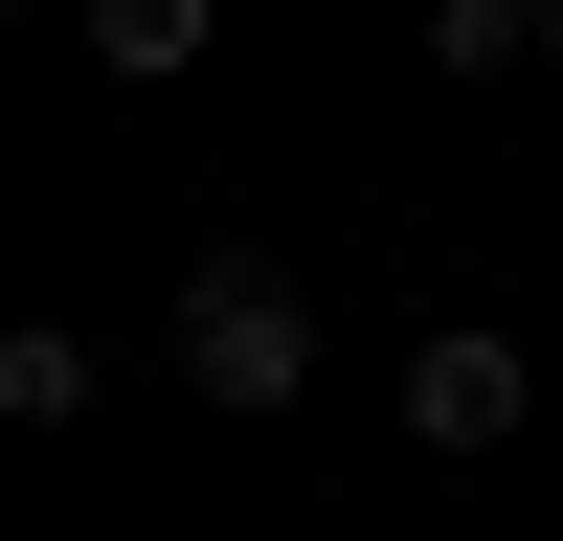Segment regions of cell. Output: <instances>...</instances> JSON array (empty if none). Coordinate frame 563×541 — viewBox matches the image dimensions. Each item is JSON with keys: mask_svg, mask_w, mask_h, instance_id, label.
<instances>
[{"mask_svg": "<svg viewBox=\"0 0 563 541\" xmlns=\"http://www.w3.org/2000/svg\"><path fill=\"white\" fill-rule=\"evenodd\" d=\"M180 384H203V406H294L316 384V294L271 249H203V270H180Z\"/></svg>", "mask_w": 563, "mask_h": 541, "instance_id": "obj_1", "label": "cell"}, {"mask_svg": "<svg viewBox=\"0 0 563 541\" xmlns=\"http://www.w3.org/2000/svg\"><path fill=\"white\" fill-rule=\"evenodd\" d=\"M519 429H541V361L496 316H429L406 339V451H519Z\"/></svg>", "mask_w": 563, "mask_h": 541, "instance_id": "obj_2", "label": "cell"}, {"mask_svg": "<svg viewBox=\"0 0 563 541\" xmlns=\"http://www.w3.org/2000/svg\"><path fill=\"white\" fill-rule=\"evenodd\" d=\"M203 45H225V0H90V68L113 90H180Z\"/></svg>", "mask_w": 563, "mask_h": 541, "instance_id": "obj_3", "label": "cell"}, {"mask_svg": "<svg viewBox=\"0 0 563 541\" xmlns=\"http://www.w3.org/2000/svg\"><path fill=\"white\" fill-rule=\"evenodd\" d=\"M68 406H90V339L68 316H0V429H68Z\"/></svg>", "mask_w": 563, "mask_h": 541, "instance_id": "obj_4", "label": "cell"}, {"mask_svg": "<svg viewBox=\"0 0 563 541\" xmlns=\"http://www.w3.org/2000/svg\"><path fill=\"white\" fill-rule=\"evenodd\" d=\"M429 68H451V90H496V68H541V0H429Z\"/></svg>", "mask_w": 563, "mask_h": 541, "instance_id": "obj_5", "label": "cell"}, {"mask_svg": "<svg viewBox=\"0 0 563 541\" xmlns=\"http://www.w3.org/2000/svg\"><path fill=\"white\" fill-rule=\"evenodd\" d=\"M541 68H563V0H541Z\"/></svg>", "mask_w": 563, "mask_h": 541, "instance_id": "obj_6", "label": "cell"}, {"mask_svg": "<svg viewBox=\"0 0 563 541\" xmlns=\"http://www.w3.org/2000/svg\"><path fill=\"white\" fill-rule=\"evenodd\" d=\"M0 23H23V0H0Z\"/></svg>", "mask_w": 563, "mask_h": 541, "instance_id": "obj_7", "label": "cell"}]
</instances>
